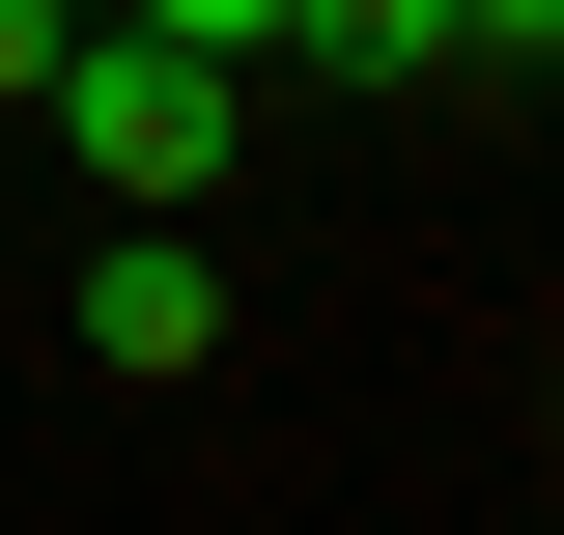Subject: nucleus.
I'll return each instance as SVG.
<instances>
[{"label":"nucleus","instance_id":"f257e3e1","mask_svg":"<svg viewBox=\"0 0 564 535\" xmlns=\"http://www.w3.org/2000/svg\"><path fill=\"white\" fill-rule=\"evenodd\" d=\"M29 113H57V170H85V198H226V141H254V57L141 29V0H85Z\"/></svg>","mask_w":564,"mask_h":535},{"label":"nucleus","instance_id":"f03ea898","mask_svg":"<svg viewBox=\"0 0 564 535\" xmlns=\"http://www.w3.org/2000/svg\"><path fill=\"white\" fill-rule=\"evenodd\" d=\"M85 367H113V395H198V367H226V254H198V198H113V254H85Z\"/></svg>","mask_w":564,"mask_h":535},{"label":"nucleus","instance_id":"7ed1b4c3","mask_svg":"<svg viewBox=\"0 0 564 535\" xmlns=\"http://www.w3.org/2000/svg\"><path fill=\"white\" fill-rule=\"evenodd\" d=\"M282 57L311 85H452V0H282Z\"/></svg>","mask_w":564,"mask_h":535},{"label":"nucleus","instance_id":"20e7f679","mask_svg":"<svg viewBox=\"0 0 564 535\" xmlns=\"http://www.w3.org/2000/svg\"><path fill=\"white\" fill-rule=\"evenodd\" d=\"M564 57V0H452V85H536Z\"/></svg>","mask_w":564,"mask_h":535},{"label":"nucleus","instance_id":"39448f33","mask_svg":"<svg viewBox=\"0 0 564 535\" xmlns=\"http://www.w3.org/2000/svg\"><path fill=\"white\" fill-rule=\"evenodd\" d=\"M57 29H85V0H0V113H29V85H57Z\"/></svg>","mask_w":564,"mask_h":535}]
</instances>
